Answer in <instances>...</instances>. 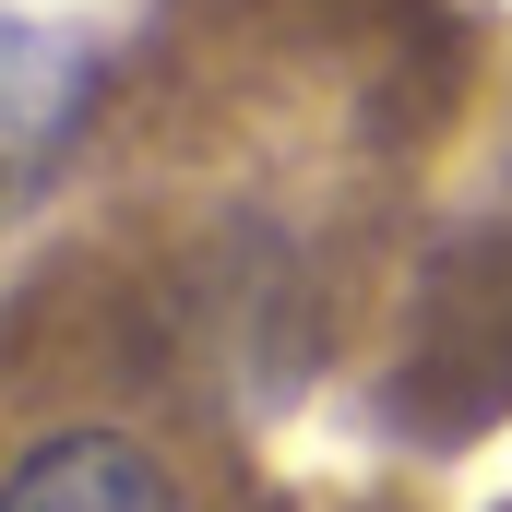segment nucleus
Instances as JSON below:
<instances>
[{
	"instance_id": "1",
	"label": "nucleus",
	"mask_w": 512,
	"mask_h": 512,
	"mask_svg": "<svg viewBox=\"0 0 512 512\" xmlns=\"http://www.w3.org/2000/svg\"><path fill=\"white\" fill-rule=\"evenodd\" d=\"M0 512H179V489L120 429H60V441H36L0 477Z\"/></svg>"
}]
</instances>
